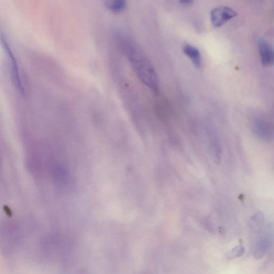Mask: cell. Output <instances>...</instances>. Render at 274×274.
Listing matches in <instances>:
<instances>
[{"label": "cell", "instance_id": "7a4b0ae2", "mask_svg": "<svg viewBox=\"0 0 274 274\" xmlns=\"http://www.w3.org/2000/svg\"><path fill=\"white\" fill-rule=\"evenodd\" d=\"M250 126L254 134L265 141H270L273 138V129L268 117L262 113L257 112L252 115Z\"/></svg>", "mask_w": 274, "mask_h": 274}, {"label": "cell", "instance_id": "5b68a950", "mask_svg": "<svg viewBox=\"0 0 274 274\" xmlns=\"http://www.w3.org/2000/svg\"><path fill=\"white\" fill-rule=\"evenodd\" d=\"M236 16L237 13L233 9L226 6H219L212 10L211 20L214 27L219 28Z\"/></svg>", "mask_w": 274, "mask_h": 274}, {"label": "cell", "instance_id": "277c9868", "mask_svg": "<svg viewBox=\"0 0 274 274\" xmlns=\"http://www.w3.org/2000/svg\"><path fill=\"white\" fill-rule=\"evenodd\" d=\"M206 134L213 159L217 164H220L222 159V146L220 139L216 130L211 125L207 126Z\"/></svg>", "mask_w": 274, "mask_h": 274}, {"label": "cell", "instance_id": "8992f818", "mask_svg": "<svg viewBox=\"0 0 274 274\" xmlns=\"http://www.w3.org/2000/svg\"><path fill=\"white\" fill-rule=\"evenodd\" d=\"M272 243V236L270 234L264 232L258 238L254 250V257L259 260L264 257L267 253Z\"/></svg>", "mask_w": 274, "mask_h": 274}, {"label": "cell", "instance_id": "7c38bea8", "mask_svg": "<svg viewBox=\"0 0 274 274\" xmlns=\"http://www.w3.org/2000/svg\"><path fill=\"white\" fill-rule=\"evenodd\" d=\"M180 3L184 6H189L192 4L193 0H179Z\"/></svg>", "mask_w": 274, "mask_h": 274}, {"label": "cell", "instance_id": "9c48e42d", "mask_svg": "<svg viewBox=\"0 0 274 274\" xmlns=\"http://www.w3.org/2000/svg\"><path fill=\"white\" fill-rule=\"evenodd\" d=\"M106 8L113 13H122L127 7V0H103Z\"/></svg>", "mask_w": 274, "mask_h": 274}, {"label": "cell", "instance_id": "30bf717a", "mask_svg": "<svg viewBox=\"0 0 274 274\" xmlns=\"http://www.w3.org/2000/svg\"><path fill=\"white\" fill-rule=\"evenodd\" d=\"M265 222V218L264 214L259 212L251 217L250 226L253 231L259 232L262 230Z\"/></svg>", "mask_w": 274, "mask_h": 274}, {"label": "cell", "instance_id": "52a82bcc", "mask_svg": "<svg viewBox=\"0 0 274 274\" xmlns=\"http://www.w3.org/2000/svg\"><path fill=\"white\" fill-rule=\"evenodd\" d=\"M259 51L261 61L265 67L272 65L274 55L272 47L270 43L265 40H261L259 43Z\"/></svg>", "mask_w": 274, "mask_h": 274}, {"label": "cell", "instance_id": "3957f363", "mask_svg": "<svg viewBox=\"0 0 274 274\" xmlns=\"http://www.w3.org/2000/svg\"><path fill=\"white\" fill-rule=\"evenodd\" d=\"M0 40H1L3 48L5 51L10 63L11 74H12V80L14 85L19 93L24 95L25 94V89L22 81H21L20 71L16 59L6 39L2 34L0 36Z\"/></svg>", "mask_w": 274, "mask_h": 274}, {"label": "cell", "instance_id": "ba28073f", "mask_svg": "<svg viewBox=\"0 0 274 274\" xmlns=\"http://www.w3.org/2000/svg\"><path fill=\"white\" fill-rule=\"evenodd\" d=\"M183 51L185 56L191 61L196 69H201L203 66V59L200 51L196 47L190 45H185L183 48Z\"/></svg>", "mask_w": 274, "mask_h": 274}, {"label": "cell", "instance_id": "8fae6325", "mask_svg": "<svg viewBox=\"0 0 274 274\" xmlns=\"http://www.w3.org/2000/svg\"><path fill=\"white\" fill-rule=\"evenodd\" d=\"M244 253V247L242 245H238L228 251L226 255V257L228 260H232L242 257Z\"/></svg>", "mask_w": 274, "mask_h": 274}, {"label": "cell", "instance_id": "6da1fadb", "mask_svg": "<svg viewBox=\"0 0 274 274\" xmlns=\"http://www.w3.org/2000/svg\"><path fill=\"white\" fill-rule=\"evenodd\" d=\"M115 39L118 46L125 55L138 78L153 92H159V81L156 70L141 47L134 40L120 33Z\"/></svg>", "mask_w": 274, "mask_h": 274}]
</instances>
